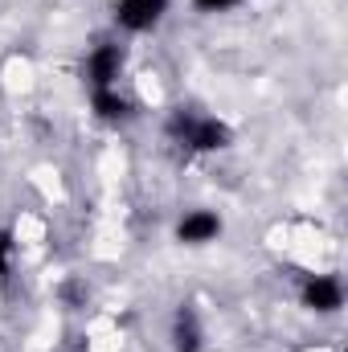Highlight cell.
<instances>
[{
	"mask_svg": "<svg viewBox=\"0 0 348 352\" xmlns=\"http://www.w3.org/2000/svg\"><path fill=\"white\" fill-rule=\"evenodd\" d=\"M201 12H230V8H238L242 0H193Z\"/></svg>",
	"mask_w": 348,
	"mask_h": 352,
	"instance_id": "9c48e42d",
	"label": "cell"
},
{
	"mask_svg": "<svg viewBox=\"0 0 348 352\" xmlns=\"http://www.w3.org/2000/svg\"><path fill=\"white\" fill-rule=\"evenodd\" d=\"M123 66H127V54H123V45H119V41H98V45L87 54V62H83V78H87L90 90L119 87V78H123Z\"/></svg>",
	"mask_w": 348,
	"mask_h": 352,
	"instance_id": "3957f363",
	"label": "cell"
},
{
	"mask_svg": "<svg viewBox=\"0 0 348 352\" xmlns=\"http://www.w3.org/2000/svg\"><path fill=\"white\" fill-rule=\"evenodd\" d=\"M173 0H115L111 4V21L123 29V33H152L164 25Z\"/></svg>",
	"mask_w": 348,
	"mask_h": 352,
	"instance_id": "7a4b0ae2",
	"label": "cell"
},
{
	"mask_svg": "<svg viewBox=\"0 0 348 352\" xmlns=\"http://www.w3.org/2000/svg\"><path fill=\"white\" fill-rule=\"evenodd\" d=\"M90 111H94L98 123L119 127V123H127V119L135 115V102H131L119 87H102V90H90Z\"/></svg>",
	"mask_w": 348,
	"mask_h": 352,
	"instance_id": "52a82bcc",
	"label": "cell"
},
{
	"mask_svg": "<svg viewBox=\"0 0 348 352\" xmlns=\"http://www.w3.org/2000/svg\"><path fill=\"white\" fill-rule=\"evenodd\" d=\"M299 303L316 316H336L345 307V283L336 274H307L299 287Z\"/></svg>",
	"mask_w": 348,
	"mask_h": 352,
	"instance_id": "277c9868",
	"label": "cell"
},
{
	"mask_svg": "<svg viewBox=\"0 0 348 352\" xmlns=\"http://www.w3.org/2000/svg\"><path fill=\"white\" fill-rule=\"evenodd\" d=\"M168 340H173V352H201L205 349V324H201V316H197L193 303H180L173 311Z\"/></svg>",
	"mask_w": 348,
	"mask_h": 352,
	"instance_id": "8992f818",
	"label": "cell"
},
{
	"mask_svg": "<svg viewBox=\"0 0 348 352\" xmlns=\"http://www.w3.org/2000/svg\"><path fill=\"white\" fill-rule=\"evenodd\" d=\"M221 230H226L221 213H213V209H188V213L176 221V242L197 250V246L217 242V238H221Z\"/></svg>",
	"mask_w": 348,
	"mask_h": 352,
	"instance_id": "5b68a950",
	"label": "cell"
},
{
	"mask_svg": "<svg viewBox=\"0 0 348 352\" xmlns=\"http://www.w3.org/2000/svg\"><path fill=\"white\" fill-rule=\"evenodd\" d=\"M164 135L193 156H213V152H226L234 144V127L226 119L193 111V107H176L168 115V123H164Z\"/></svg>",
	"mask_w": 348,
	"mask_h": 352,
	"instance_id": "6da1fadb",
	"label": "cell"
},
{
	"mask_svg": "<svg viewBox=\"0 0 348 352\" xmlns=\"http://www.w3.org/2000/svg\"><path fill=\"white\" fill-rule=\"evenodd\" d=\"M12 254H17V238H12V230L0 226V283H8V274H12Z\"/></svg>",
	"mask_w": 348,
	"mask_h": 352,
	"instance_id": "ba28073f",
	"label": "cell"
}]
</instances>
